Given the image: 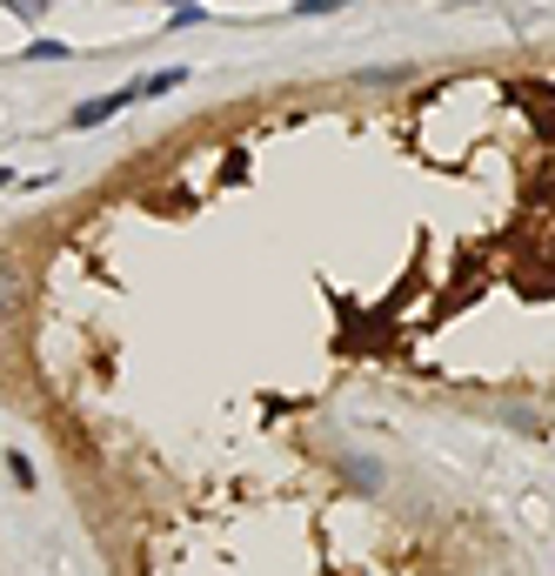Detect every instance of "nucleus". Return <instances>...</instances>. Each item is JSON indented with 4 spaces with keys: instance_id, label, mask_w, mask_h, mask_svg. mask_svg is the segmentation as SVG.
<instances>
[{
    "instance_id": "nucleus-1",
    "label": "nucleus",
    "mask_w": 555,
    "mask_h": 576,
    "mask_svg": "<svg viewBox=\"0 0 555 576\" xmlns=\"http://www.w3.org/2000/svg\"><path fill=\"white\" fill-rule=\"evenodd\" d=\"M134 101H141V81L134 88H114V94H94V101H81V107L67 114V128H101V121H114V114L134 107Z\"/></svg>"
},
{
    "instance_id": "nucleus-2",
    "label": "nucleus",
    "mask_w": 555,
    "mask_h": 576,
    "mask_svg": "<svg viewBox=\"0 0 555 576\" xmlns=\"http://www.w3.org/2000/svg\"><path fill=\"white\" fill-rule=\"evenodd\" d=\"M181 81H188V67H154L147 81H141V101H147V94H168V88H181Z\"/></svg>"
},
{
    "instance_id": "nucleus-3",
    "label": "nucleus",
    "mask_w": 555,
    "mask_h": 576,
    "mask_svg": "<svg viewBox=\"0 0 555 576\" xmlns=\"http://www.w3.org/2000/svg\"><path fill=\"white\" fill-rule=\"evenodd\" d=\"M8 476H14L21 489H34V463H27V456H21V449H8Z\"/></svg>"
},
{
    "instance_id": "nucleus-4",
    "label": "nucleus",
    "mask_w": 555,
    "mask_h": 576,
    "mask_svg": "<svg viewBox=\"0 0 555 576\" xmlns=\"http://www.w3.org/2000/svg\"><path fill=\"white\" fill-rule=\"evenodd\" d=\"M27 61H67V41H34Z\"/></svg>"
},
{
    "instance_id": "nucleus-5",
    "label": "nucleus",
    "mask_w": 555,
    "mask_h": 576,
    "mask_svg": "<svg viewBox=\"0 0 555 576\" xmlns=\"http://www.w3.org/2000/svg\"><path fill=\"white\" fill-rule=\"evenodd\" d=\"M208 21V8H202V0H188V8H175V27H202Z\"/></svg>"
},
{
    "instance_id": "nucleus-6",
    "label": "nucleus",
    "mask_w": 555,
    "mask_h": 576,
    "mask_svg": "<svg viewBox=\"0 0 555 576\" xmlns=\"http://www.w3.org/2000/svg\"><path fill=\"white\" fill-rule=\"evenodd\" d=\"M8 8H14L21 21H41V14H48V0H8Z\"/></svg>"
},
{
    "instance_id": "nucleus-7",
    "label": "nucleus",
    "mask_w": 555,
    "mask_h": 576,
    "mask_svg": "<svg viewBox=\"0 0 555 576\" xmlns=\"http://www.w3.org/2000/svg\"><path fill=\"white\" fill-rule=\"evenodd\" d=\"M341 0H295V14H335Z\"/></svg>"
},
{
    "instance_id": "nucleus-8",
    "label": "nucleus",
    "mask_w": 555,
    "mask_h": 576,
    "mask_svg": "<svg viewBox=\"0 0 555 576\" xmlns=\"http://www.w3.org/2000/svg\"><path fill=\"white\" fill-rule=\"evenodd\" d=\"M168 8H188V0H168Z\"/></svg>"
}]
</instances>
